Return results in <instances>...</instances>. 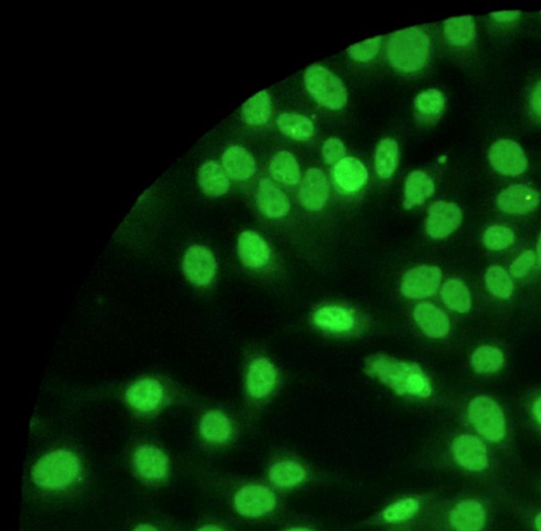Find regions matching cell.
<instances>
[{"label":"cell","instance_id":"cell-1","mask_svg":"<svg viewBox=\"0 0 541 531\" xmlns=\"http://www.w3.org/2000/svg\"><path fill=\"white\" fill-rule=\"evenodd\" d=\"M364 371L369 377L378 380L392 391L421 398L430 397L431 384L421 367L414 363L400 361L383 354L370 355Z\"/></svg>","mask_w":541,"mask_h":531},{"label":"cell","instance_id":"cell-2","mask_svg":"<svg viewBox=\"0 0 541 531\" xmlns=\"http://www.w3.org/2000/svg\"><path fill=\"white\" fill-rule=\"evenodd\" d=\"M430 42L418 27L392 34L389 43V58L396 69L415 72L422 69L430 56Z\"/></svg>","mask_w":541,"mask_h":531},{"label":"cell","instance_id":"cell-3","mask_svg":"<svg viewBox=\"0 0 541 531\" xmlns=\"http://www.w3.org/2000/svg\"><path fill=\"white\" fill-rule=\"evenodd\" d=\"M81 464L76 454L66 450L54 451L42 457L33 468L32 478L41 487H68L78 478Z\"/></svg>","mask_w":541,"mask_h":531},{"label":"cell","instance_id":"cell-4","mask_svg":"<svg viewBox=\"0 0 541 531\" xmlns=\"http://www.w3.org/2000/svg\"><path fill=\"white\" fill-rule=\"evenodd\" d=\"M307 92L317 103L332 110L344 109L347 104V89L340 78L320 65L307 68L305 73Z\"/></svg>","mask_w":541,"mask_h":531},{"label":"cell","instance_id":"cell-5","mask_svg":"<svg viewBox=\"0 0 541 531\" xmlns=\"http://www.w3.org/2000/svg\"><path fill=\"white\" fill-rule=\"evenodd\" d=\"M469 417L471 425L484 438L497 443L505 435V421L503 410L491 398L480 396L471 401Z\"/></svg>","mask_w":541,"mask_h":531},{"label":"cell","instance_id":"cell-6","mask_svg":"<svg viewBox=\"0 0 541 531\" xmlns=\"http://www.w3.org/2000/svg\"><path fill=\"white\" fill-rule=\"evenodd\" d=\"M442 281L441 270L434 266H419L403 276L401 291L404 296L420 299L436 295Z\"/></svg>","mask_w":541,"mask_h":531},{"label":"cell","instance_id":"cell-7","mask_svg":"<svg viewBox=\"0 0 541 531\" xmlns=\"http://www.w3.org/2000/svg\"><path fill=\"white\" fill-rule=\"evenodd\" d=\"M488 159L495 171L504 176H518L526 171L527 157L521 146L512 140H499L488 152Z\"/></svg>","mask_w":541,"mask_h":531},{"label":"cell","instance_id":"cell-8","mask_svg":"<svg viewBox=\"0 0 541 531\" xmlns=\"http://www.w3.org/2000/svg\"><path fill=\"white\" fill-rule=\"evenodd\" d=\"M461 223L463 211L455 203L437 201L429 208L426 233L432 239H446L460 227Z\"/></svg>","mask_w":541,"mask_h":531},{"label":"cell","instance_id":"cell-9","mask_svg":"<svg viewBox=\"0 0 541 531\" xmlns=\"http://www.w3.org/2000/svg\"><path fill=\"white\" fill-rule=\"evenodd\" d=\"M235 506L244 517H261L275 510L276 499L275 494L264 486H247L238 491Z\"/></svg>","mask_w":541,"mask_h":531},{"label":"cell","instance_id":"cell-10","mask_svg":"<svg viewBox=\"0 0 541 531\" xmlns=\"http://www.w3.org/2000/svg\"><path fill=\"white\" fill-rule=\"evenodd\" d=\"M216 259L213 253L202 246H193L186 251L184 269L186 278L193 284L207 285L216 274Z\"/></svg>","mask_w":541,"mask_h":531},{"label":"cell","instance_id":"cell-11","mask_svg":"<svg viewBox=\"0 0 541 531\" xmlns=\"http://www.w3.org/2000/svg\"><path fill=\"white\" fill-rule=\"evenodd\" d=\"M453 454L460 466L471 471H482L488 467L486 445L472 435H461L453 443Z\"/></svg>","mask_w":541,"mask_h":531},{"label":"cell","instance_id":"cell-12","mask_svg":"<svg viewBox=\"0 0 541 531\" xmlns=\"http://www.w3.org/2000/svg\"><path fill=\"white\" fill-rule=\"evenodd\" d=\"M540 197L537 191L525 184H515L504 190L498 196L497 206L501 211L523 216L539 206Z\"/></svg>","mask_w":541,"mask_h":531},{"label":"cell","instance_id":"cell-13","mask_svg":"<svg viewBox=\"0 0 541 531\" xmlns=\"http://www.w3.org/2000/svg\"><path fill=\"white\" fill-rule=\"evenodd\" d=\"M329 184L326 175L321 169L310 168L307 171L299 189V201L307 210L318 211L326 205Z\"/></svg>","mask_w":541,"mask_h":531},{"label":"cell","instance_id":"cell-14","mask_svg":"<svg viewBox=\"0 0 541 531\" xmlns=\"http://www.w3.org/2000/svg\"><path fill=\"white\" fill-rule=\"evenodd\" d=\"M333 183L344 193H356L367 183L365 166L356 158H344L332 169Z\"/></svg>","mask_w":541,"mask_h":531},{"label":"cell","instance_id":"cell-15","mask_svg":"<svg viewBox=\"0 0 541 531\" xmlns=\"http://www.w3.org/2000/svg\"><path fill=\"white\" fill-rule=\"evenodd\" d=\"M277 372L275 365L266 358L256 359L250 364L248 377V392L253 398L260 399L270 395L275 389Z\"/></svg>","mask_w":541,"mask_h":531},{"label":"cell","instance_id":"cell-16","mask_svg":"<svg viewBox=\"0 0 541 531\" xmlns=\"http://www.w3.org/2000/svg\"><path fill=\"white\" fill-rule=\"evenodd\" d=\"M258 205L260 212L269 218L286 216L291 207L287 195L266 178L260 180Z\"/></svg>","mask_w":541,"mask_h":531},{"label":"cell","instance_id":"cell-17","mask_svg":"<svg viewBox=\"0 0 541 531\" xmlns=\"http://www.w3.org/2000/svg\"><path fill=\"white\" fill-rule=\"evenodd\" d=\"M414 316L426 336L439 339L448 335L451 330L448 316L430 303H421L414 308Z\"/></svg>","mask_w":541,"mask_h":531},{"label":"cell","instance_id":"cell-18","mask_svg":"<svg viewBox=\"0 0 541 531\" xmlns=\"http://www.w3.org/2000/svg\"><path fill=\"white\" fill-rule=\"evenodd\" d=\"M163 396L161 384L152 378L136 381L127 393L129 404L142 412L155 410L160 404Z\"/></svg>","mask_w":541,"mask_h":531},{"label":"cell","instance_id":"cell-19","mask_svg":"<svg viewBox=\"0 0 541 531\" xmlns=\"http://www.w3.org/2000/svg\"><path fill=\"white\" fill-rule=\"evenodd\" d=\"M238 254L244 265L250 268H261L269 263L271 250L266 241L254 233H243L238 240Z\"/></svg>","mask_w":541,"mask_h":531},{"label":"cell","instance_id":"cell-20","mask_svg":"<svg viewBox=\"0 0 541 531\" xmlns=\"http://www.w3.org/2000/svg\"><path fill=\"white\" fill-rule=\"evenodd\" d=\"M134 462L142 477L147 479H161L168 472V460L161 450L144 445L135 451Z\"/></svg>","mask_w":541,"mask_h":531},{"label":"cell","instance_id":"cell-21","mask_svg":"<svg viewBox=\"0 0 541 531\" xmlns=\"http://www.w3.org/2000/svg\"><path fill=\"white\" fill-rule=\"evenodd\" d=\"M222 167L227 176L236 182H243L253 176L256 171L254 157L242 146H231L222 156Z\"/></svg>","mask_w":541,"mask_h":531},{"label":"cell","instance_id":"cell-22","mask_svg":"<svg viewBox=\"0 0 541 531\" xmlns=\"http://www.w3.org/2000/svg\"><path fill=\"white\" fill-rule=\"evenodd\" d=\"M449 519L455 531H481L486 523V511L480 502L466 500L454 508Z\"/></svg>","mask_w":541,"mask_h":531},{"label":"cell","instance_id":"cell-23","mask_svg":"<svg viewBox=\"0 0 541 531\" xmlns=\"http://www.w3.org/2000/svg\"><path fill=\"white\" fill-rule=\"evenodd\" d=\"M404 208H412L423 205L427 199L435 193V184L426 173L414 171L410 173L404 186Z\"/></svg>","mask_w":541,"mask_h":531},{"label":"cell","instance_id":"cell-24","mask_svg":"<svg viewBox=\"0 0 541 531\" xmlns=\"http://www.w3.org/2000/svg\"><path fill=\"white\" fill-rule=\"evenodd\" d=\"M199 184L203 193L208 196L219 197L230 189V179L218 162L205 163L199 171Z\"/></svg>","mask_w":541,"mask_h":531},{"label":"cell","instance_id":"cell-25","mask_svg":"<svg viewBox=\"0 0 541 531\" xmlns=\"http://www.w3.org/2000/svg\"><path fill=\"white\" fill-rule=\"evenodd\" d=\"M316 325L323 330L337 332L348 331L355 326V316L345 308L324 307L318 309L313 315Z\"/></svg>","mask_w":541,"mask_h":531},{"label":"cell","instance_id":"cell-26","mask_svg":"<svg viewBox=\"0 0 541 531\" xmlns=\"http://www.w3.org/2000/svg\"><path fill=\"white\" fill-rule=\"evenodd\" d=\"M444 32L453 46H468L476 36L475 20L471 16L454 17L444 22Z\"/></svg>","mask_w":541,"mask_h":531},{"label":"cell","instance_id":"cell-27","mask_svg":"<svg viewBox=\"0 0 541 531\" xmlns=\"http://www.w3.org/2000/svg\"><path fill=\"white\" fill-rule=\"evenodd\" d=\"M201 430L208 442L215 444L227 442L232 435L230 421L218 411L209 412L203 416Z\"/></svg>","mask_w":541,"mask_h":531},{"label":"cell","instance_id":"cell-28","mask_svg":"<svg viewBox=\"0 0 541 531\" xmlns=\"http://www.w3.org/2000/svg\"><path fill=\"white\" fill-rule=\"evenodd\" d=\"M270 173L277 182L294 185L300 180V171L298 161L291 152L279 151L270 163Z\"/></svg>","mask_w":541,"mask_h":531},{"label":"cell","instance_id":"cell-29","mask_svg":"<svg viewBox=\"0 0 541 531\" xmlns=\"http://www.w3.org/2000/svg\"><path fill=\"white\" fill-rule=\"evenodd\" d=\"M272 115L270 94L264 90L250 98L242 106V117L250 126H264Z\"/></svg>","mask_w":541,"mask_h":531},{"label":"cell","instance_id":"cell-30","mask_svg":"<svg viewBox=\"0 0 541 531\" xmlns=\"http://www.w3.org/2000/svg\"><path fill=\"white\" fill-rule=\"evenodd\" d=\"M441 297L447 306L455 312L464 314L471 308V293L461 281H447L442 287Z\"/></svg>","mask_w":541,"mask_h":531},{"label":"cell","instance_id":"cell-31","mask_svg":"<svg viewBox=\"0 0 541 531\" xmlns=\"http://www.w3.org/2000/svg\"><path fill=\"white\" fill-rule=\"evenodd\" d=\"M398 163V146L394 139L381 141L375 151V169L381 178H390L395 174Z\"/></svg>","mask_w":541,"mask_h":531},{"label":"cell","instance_id":"cell-32","mask_svg":"<svg viewBox=\"0 0 541 531\" xmlns=\"http://www.w3.org/2000/svg\"><path fill=\"white\" fill-rule=\"evenodd\" d=\"M277 126L287 137L299 141L309 140L315 133L311 120L300 115L283 114L277 118Z\"/></svg>","mask_w":541,"mask_h":531},{"label":"cell","instance_id":"cell-33","mask_svg":"<svg viewBox=\"0 0 541 531\" xmlns=\"http://www.w3.org/2000/svg\"><path fill=\"white\" fill-rule=\"evenodd\" d=\"M504 357L500 349L484 346L475 350L471 357L472 369L478 374H492L504 366Z\"/></svg>","mask_w":541,"mask_h":531},{"label":"cell","instance_id":"cell-34","mask_svg":"<svg viewBox=\"0 0 541 531\" xmlns=\"http://www.w3.org/2000/svg\"><path fill=\"white\" fill-rule=\"evenodd\" d=\"M306 471L296 462H283L271 468L269 478L278 487L290 488L304 481Z\"/></svg>","mask_w":541,"mask_h":531},{"label":"cell","instance_id":"cell-35","mask_svg":"<svg viewBox=\"0 0 541 531\" xmlns=\"http://www.w3.org/2000/svg\"><path fill=\"white\" fill-rule=\"evenodd\" d=\"M414 107L421 117L435 118L440 117L446 109V98L439 90H426L415 98Z\"/></svg>","mask_w":541,"mask_h":531},{"label":"cell","instance_id":"cell-36","mask_svg":"<svg viewBox=\"0 0 541 531\" xmlns=\"http://www.w3.org/2000/svg\"><path fill=\"white\" fill-rule=\"evenodd\" d=\"M486 284L495 297L506 299L512 295V282L510 275L499 266H492L486 274Z\"/></svg>","mask_w":541,"mask_h":531},{"label":"cell","instance_id":"cell-37","mask_svg":"<svg viewBox=\"0 0 541 531\" xmlns=\"http://www.w3.org/2000/svg\"><path fill=\"white\" fill-rule=\"evenodd\" d=\"M516 241V235L510 228L503 225L489 227L483 235V244L488 250L500 251L511 247Z\"/></svg>","mask_w":541,"mask_h":531},{"label":"cell","instance_id":"cell-38","mask_svg":"<svg viewBox=\"0 0 541 531\" xmlns=\"http://www.w3.org/2000/svg\"><path fill=\"white\" fill-rule=\"evenodd\" d=\"M419 511V502L414 499L398 501L384 511V519L389 522H401L413 518Z\"/></svg>","mask_w":541,"mask_h":531},{"label":"cell","instance_id":"cell-39","mask_svg":"<svg viewBox=\"0 0 541 531\" xmlns=\"http://www.w3.org/2000/svg\"><path fill=\"white\" fill-rule=\"evenodd\" d=\"M381 43V37L367 39V41L353 45L347 53L353 60L358 61H368L375 58L378 54Z\"/></svg>","mask_w":541,"mask_h":531},{"label":"cell","instance_id":"cell-40","mask_svg":"<svg viewBox=\"0 0 541 531\" xmlns=\"http://www.w3.org/2000/svg\"><path fill=\"white\" fill-rule=\"evenodd\" d=\"M323 155L327 165L335 166L344 159L346 148L339 138H330L324 143Z\"/></svg>","mask_w":541,"mask_h":531},{"label":"cell","instance_id":"cell-41","mask_svg":"<svg viewBox=\"0 0 541 531\" xmlns=\"http://www.w3.org/2000/svg\"><path fill=\"white\" fill-rule=\"evenodd\" d=\"M535 262H537L535 253L531 250L525 251L512 262L511 274L515 278H523V276H526L531 271Z\"/></svg>","mask_w":541,"mask_h":531},{"label":"cell","instance_id":"cell-42","mask_svg":"<svg viewBox=\"0 0 541 531\" xmlns=\"http://www.w3.org/2000/svg\"><path fill=\"white\" fill-rule=\"evenodd\" d=\"M531 109L541 118V81L535 86L531 95Z\"/></svg>","mask_w":541,"mask_h":531},{"label":"cell","instance_id":"cell-43","mask_svg":"<svg viewBox=\"0 0 541 531\" xmlns=\"http://www.w3.org/2000/svg\"><path fill=\"white\" fill-rule=\"evenodd\" d=\"M491 17L498 22H511L520 19L521 12L520 11H504V12L492 13Z\"/></svg>","mask_w":541,"mask_h":531},{"label":"cell","instance_id":"cell-44","mask_svg":"<svg viewBox=\"0 0 541 531\" xmlns=\"http://www.w3.org/2000/svg\"><path fill=\"white\" fill-rule=\"evenodd\" d=\"M533 413L541 425V397L535 401L533 404Z\"/></svg>","mask_w":541,"mask_h":531},{"label":"cell","instance_id":"cell-45","mask_svg":"<svg viewBox=\"0 0 541 531\" xmlns=\"http://www.w3.org/2000/svg\"><path fill=\"white\" fill-rule=\"evenodd\" d=\"M134 531H158L155 527H151L148 524L139 525Z\"/></svg>","mask_w":541,"mask_h":531},{"label":"cell","instance_id":"cell-46","mask_svg":"<svg viewBox=\"0 0 541 531\" xmlns=\"http://www.w3.org/2000/svg\"><path fill=\"white\" fill-rule=\"evenodd\" d=\"M537 261L541 267V234L539 236L538 245H537Z\"/></svg>","mask_w":541,"mask_h":531},{"label":"cell","instance_id":"cell-47","mask_svg":"<svg viewBox=\"0 0 541 531\" xmlns=\"http://www.w3.org/2000/svg\"><path fill=\"white\" fill-rule=\"evenodd\" d=\"M198 531H224L218 527H205L201 529H199Z\"/></svg>","mask_w":541,"mask_h":531},{"label":"cell","instance_id":"cell-48","mask_svg":"<svg viewBox=\"0 0 541 531\" xmlns=\"http://www.w3.org/2000/svg\"><path fill=\"white\" fill-rule=\"evenodd\" d=\"M535 525H537V530L541 531V513L535 519Z\"/></svg>","mask_w":541,"mask_h":531},{"label":"cell","instance_id":"cell-49","mask_svg":"<svg viewBox=\"0 0 541 531\" xmlns=\"http://www.w3.org/2000/svg\"><path fill=\"white\" fill-rule=\"evenodd\" d=\"M287 531H311V530L306 529V528H292V529H289Z\"/></svg>","mask_w":541,"mask_h":531}]
</instances>
